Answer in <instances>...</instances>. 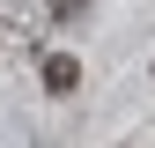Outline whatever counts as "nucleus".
Returning <instances> with one entry per match:
<instances>
[{"label":"nucleus","instance_id":"obj_1","mask_svg":"<svg viewBox=\"0 0 155 148\" xmlns=\"http://www.w3.org/2000/svg\"><path fill=\"white\" fill-rule=\"evenodd\" d=\"M45 89L52 96H74V89H81V59H74V52H45Z\"/></svg>","mask_w":155,"mask_h":148}]
</instances>
